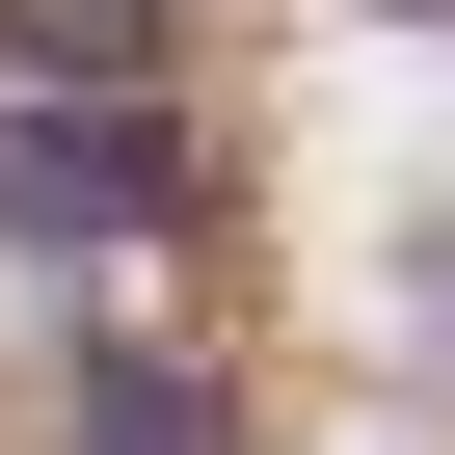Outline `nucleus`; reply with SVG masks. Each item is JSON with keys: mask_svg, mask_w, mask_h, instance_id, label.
<instances>
[{"mask_svg": "<svg viewBox=\"0 0 455 455\" xmlns=\"http://www.w3.org/2000/svg\"><path fill=\"white\" fill-rule=\"evenodd\" d=\"M161 28H188V0H0V54H28L54 108H134V81H161Z\"/></svg>", "mask_w": 455, "mask_h": 455, "instance_id": "nucleus-2", "label": "nucleus"}, {"mask_svg": "<svg viewBox=\"0 0 455 455\" xmlns=\"http://www.w3.org/2000/svg\"><path fill=\"white\" fill-rule=\"evenodd\" d=\"M81 455H214V375H161V348H81Z\"/></svg>", "mask_w": 455, "mask_h": 455, "instance_id": "nucleus-3", "label": "nucleus"}, {"mask_svg": "<svg viewBox=\"0 0 455 455\" xmlns=\"http://www.w3.org/2000/svg\"><path fill=\"white\" fill-rule=\"evenodd\" d=\"M0 242H161V134H134V108L0 134Z\"/></svg>", "mask_w": 455, "mask_h": 455, "instance_id": "nucleus-1", "label": "nucleus"}]
</instances>
